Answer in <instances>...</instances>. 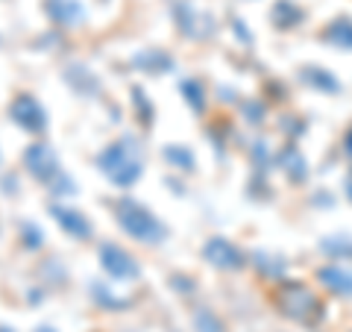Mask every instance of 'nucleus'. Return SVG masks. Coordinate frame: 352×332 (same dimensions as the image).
I'll return each mask as SVG.
<instances>
[{
    "mask_svg": "<svg viewBox=\"0 0 352 332\" xmlns=\"http://www.w3.org/2000/svg\"><path fill=\"white\" fill-rule=\"evenodd\" d=\"M100 168H103V174L109 176V180L118 183V185H129V183L138 180L141 165L129 153V138H124L120 145H112L103 153V156H100Z\"/></svg>",
    "mask_w": 352,
    "mask_h": 332,
    "instance_id": "1",
    "label": "nucleus"
},
{
    "mask_svg": "<svg viewBox=\"0 0 352 332\" xmlns=\"http://www.w3.org/2000/svg\"><path fill=\"white\" fill-rule=\"evenodd\" d=\"M120 224H124V229L129 236H135L138 241H159L162 238V227L156 224V218L135 203L120 206Z\"/></svg>",
    "mask_w": 352,
    "mask_h": 332,
    "instance_id": "2",
    "label": "nucleus"
},
{
    "mask_svg": "<svg viewBox=\"0 0 352 332\" xmlns=\"http://www.w3.org/2000/svg\"><path fill=\"white\" fill-rule=\"evenodd\" d=\"M206 259L212 264H217V268H226V271H235V268L244 264L241 253L229 245V241H223V238H212V241H208V245H206Z\"/></svg>",
    "mask_w": 352,
    "mask_h": 332,
    "instance_id": "3",
    "label": "nucleus"
},
{
    "mask_svg": "<svg viewBox=\"0 0 352 332\" xmlns=\"http://www.w3.org/2000/svg\"><path fill=\"white\" fill-rule=\"evenodd\" d=\"M12 118L18 121L21 127H27V129H44V112H41V106L32 101L30 94H21L18 101L12 103Z\"/></svg>",
    "mask_w": 352,
    "mask_h": 332,
    "instance_id": "4",
    "label": "nucleus"
},
{
    "mask_svg": "<svg viewBox=\"0 0 352 332\" xmlns=\"http://www.w3.org/2000/svg\"><path fill=\"white\" fill-rule=\"evenodd\" d=\"M27 165L30 171L38 176V180H47V176L56 174V156H53V150L47 145H36L27 150Z\"/></svg>",
    "mask_w": 352,
    "mask_h": 332,
    "instance_id": "5",
    "label": "nucleus"
},
{
    "mask_svg": "<svg viewBox=\"0 0 352 332\" xmlns=\"http://www.w3.org/2000/svg\"><path fill=\"white\" fill-rule=\"evenodd\" d=\"M100 256H103V268L112 276H135L138 273V268L132 264V259L120 247H115V245H106L100 250Z\"/></svg>",
    "mask_w": 352,
    "mask_h": 332,
    "instance_id": "6",
    "label": "nucleus"
},
{
    "mask_svg": "<svg viewBox=\"0 0 352 332\" xmlns=\"http://www.w3.org/2000/svg\"><path fill=\"white\" fill-rule=\"evenodd\" d=\"M47 12L53 21H59L65 27H76L85 18V9H82L80 0H50Z\"/></svg>",
    "mask_w": 352,
    "mask_h": 332,
    "instance_id": "7",
    "label": "nucleus"
},
{
    "mask_svg": "<svg viewBox=\"0 0 352 332\" xmlns=\"http://www.w3.org/2000/svg\"><path fill=\"white\" fill-rule=\"evenodd\" d=\"M320 282L326 285L329 291H335L340 297H349L352 294V273L344 271V268H338V264H332V268H320Z\"/></svg>",
    "mask_w": 352,
    "mask_h": 332,
    "instance_id": "8",
    "label": "nucleus"
},
{
    "mask_svg": "<svg viewBox=\"0 0 352 332\" xmlns=\"http://www.w3.org/2000/svg\"><path fill=\"white\" fill-rule=\"evenodd\" d=\"M285 303H291L285 309H288V315H294V318H308L317 309V300L311 297V291H305L302 285H294V289H288V300H285Z\"/></svg>",
    "mask_w": 352,
    "mask_h": 332,
    "instance_id": "9",
    "label": "nucleus"
},
{
    "mask_svg": "<svg viewBox=\"0 0 352 332\" xmlns=\"http://www.w3.org/2000/svg\"><path fill=\"white\" fill-rule=\"evenodd\" d=\"M53 215H56V220L71 232V236H76V238H85V236H88V224H85V218H82L80 212L56 206V209H53Z\"/></svg>",
    "mask_w": 352,
    "mask_h": 332,
    "instance_id": "10",
    "label": "nucleus"
},
{
    "mask_svg": "<svg viewBox=\"0 0 352 332\" xmlns=\"http://www.w3.org/2000/svg\"><path fill=\"white\" fill-rule=\"evenodd\" d=\"M326 41H332L335 48L352 50V21H349V18L332 21V24H329V30H326Z\"/></svg>",
    "mask_w": 352,
    "mask_h": 332,
    "instance_id": "11",
    "label": "nucleus"
},
{
    "mask_svg": "<svg viewBox=\"0 0 352 332\" xmlns=\"http://www.w3.org/2000/svg\"><path fill=\"white\" fill-rule=\"evenodd\" d=\"M300 18H302V9L294 6L291 0H279V3L273 6V21H276L279 27H294Z\"/></svg>",
    "mask_w": 352,
    "mask_h": 332,
    "instance_id": "12",
    "label": "nucleus"
},
{
    "mask_svg": "<svg viewBox=\"0 0 352 332\" xmlns=\"http://www.w3.org/2000/svg\"><path fill=\"white\" fill-rule=\"evenodd\" d=\"M323 250L332 253V256H340V259H352V238H349V236L326 238V241H323Z\"/></svg>",
    "mask_w": 352,
    "mask_h": 332,
    "instance_id": "13",
    "label": "nucleus"
},
{
    "mask_svg": "<svg viewBox=\"0 0 352 332\" xmlns=\"http://www.w3.org/2000/svg\"><path fill=\"white\" fill-rule=\"evenodd\" d=\"M305 76H308V80H311L314 85H323V88H329V92H335V88H338V83H335V80H332V76H329L326 71H320V68H317V74L308 71Z\"/></svg>",
    "mask_w": 352,
    "mask_h": 332,
    "instance_id": "14",
    "label": "nucleus"
},
{
    "mask_svg": "<svg viewBox=\"0 0 352 332\" xmlns=\"http://www.w3.org/2000/svg\"><path fill=\"white\" fill-rule=\"evenodd\" d=\"M168 159H179L182 162V168H191V153H185V150H176V147H168Z\"/></svg>",
    "mask_w": 352,
    "mask_h": 332,
    "instance_id": "15",
    "label": "nucleus"
},
{
    "mask_svg": "<svg viewBox=\"0 0 352 332\" xmlns=\"http://www.w3.org/2000/svg\"><path fill=\"white\" fill-rule=\"evenodd\" d=\"M346 147L352 150V132H349V138H346Z\"/></svg>",
    "mask_w": 352,
    "mask_h": 332,
    "instance_id": "16",
    "label": "nucleus"
}]
</instances>
